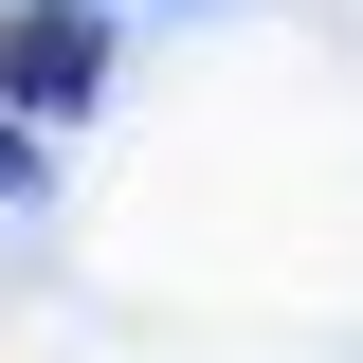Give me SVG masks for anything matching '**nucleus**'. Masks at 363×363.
<instances>
[{
	"label": "nucleus",
	"instance_id": "obj_1",
	"mask_svg": "<svg viewBox=\"0 0 363 363\" xmlns=\"http://www.w3.org/2000/svg\"><path fill=\"white\" fill-rule=\"evenodd\" d=\"M91 91H109V18H18V37H0V109H91Z\"/></svg>",
	"mask_w": 363,
	"mask_h": 363
},
{
	"label": "nucleus",
	"instance_id": "obj_2",
	"mask_svg": "<svg viewBox=\"0 0 363 363\" xmlns=\"http://www.w3.org/2000/svg\"><path fill=\"white\" fill-rule=\"evenodd\" d=\"M0 200H37V109H0Z\"/></svg>",
	"mask_w": 363,
	"mask_h": 363
}]
</instances>
